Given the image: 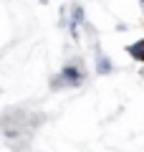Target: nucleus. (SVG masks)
Segmentation results:
<instances>
[{
	"mask_svg": "<svg viewBox=\"0 0 144 152\" xmlns=\"http://www.w3.org/2000/svg\"><path fill=\"white\" fill-rule=\"evenodd\" d=\"M81 81H84L81 66H66V69L58 74V79L53 81V86H79Z\"/></svg>",
	"mask_w": 144,
	"mask_h": 152,
	"instance_id": "f257e3e1",
	"label": "nucleus"
},
{
	"mask_svg": "<svg viewBox=\"0 0 144 152\" xmlns=\"http://www.w3.org/2000/svg\"><path fill=\"white\" fill-rule=\"evenodd\" d=\"M96 69H99V74H109V71H111V61L104 53H99L96 56Z\"/></svg>",
	"mask_w": 144,
	"mask_h": 152,
	"instance_id": "f03ea898",
	"label": "nucleus"
},
{
	"mask_svg": "<svg viewBox=\"0 0 144 152\" xmlns=\"http://www.w3.org/2000/svg\"><path fill=\"white\" fill-rule=\"evenodd\" d=\"M129 53H132L134 56V58H139V61H144V41H139V43H132V46H129Z\"/></svg>",
	"mask_w": 144,
	"mask_h": 152,
	"instance_id": "7ed1b4c3",
	"label": "nucleus"
}]
</instances>
